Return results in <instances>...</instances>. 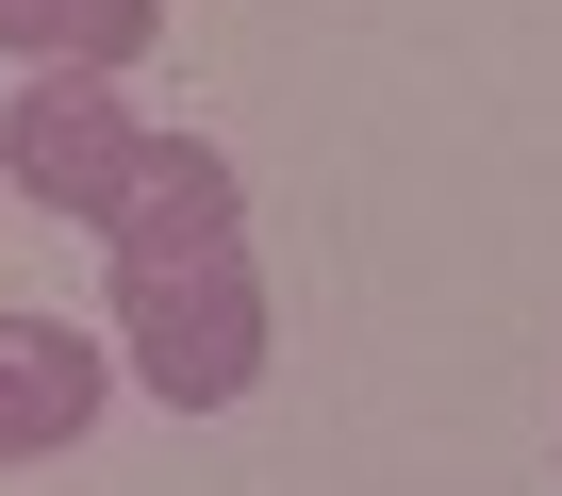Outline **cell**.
Instances as JSON below:
<instances>
[{"instance_id": "6da1fadb", "label": "cell", "mask_w": 562, "mask_h": 496, "mask_svg": "<svg viewBox=\"0 0 562 496\" xmlns=\"http://www.w3.org/2000/svg\"><path fill=\"white\" fill-rule=\"evenodd\" d=\"M100 331H116V364L166 414H232L265 381V266H248V248H232V266H116Z\"/></svg>"}, {"instance_id": "277c9868", "label": "cell", "mask_w": 562, "mask_h": 496, "mask_svg": "<svg viewBox=\"0 0 562 496\" xmlns=\"http://www.w3.org/2000/svg\"><path fill=\"white\" fill-rule=\"evenodd\" d=\"M116 397V331H67V315H0V463H50L83 447Z\"/></svg>"}, {"instance_id": "8992f818", "label": "cell", "mask_w": 562, "mask_h": 496, "mask_svg": "<svg viewBox=\"0 0 562 496\" xmlns=\"http://www.w3.org/2000/svg\"><path fill=\"white\" fill-rule=\"evenodd\" d=\"M0 315H18V298H0Z\"/></svg>"}, {"instance_id": "5b68a950", "label": "cell", "mask_w": 562, "mask_h": 496, "mask_svg": "<svg viewBox=\"0 0 562 496\" xmlns=\"http://www.w3.org/2000/svg\"><path fill=\"white\" fill-rule=\"evenodd\" d=\"M149 34H166V0H0V67L18 83H116V67H149Z\"/></svg>"}, {"instance_id": "7a4b0ae2", "label": "cell", "mask_w": 562, "mask_h": 496, "mask_svg": "<svg viewBox=\"0 0 562 496\" xmlns=\"http://www.w3.org/2000/svg\"><path fill=\"white\" fill-rule=\"evenodd\" d=\"M133 166H149V116H133V83H18L0 100V182H18L34 215H83V232H116V199H133Z\"/></svg>"}, {"instance_id": "3957f363", "label": "cell", "mask_w": 562, "mask_h": 496, "mask_svg": "<svg viewBox=\"0 0 562 496\" xmlns=\"http://www.w3.org/2000/svg\"><path fill=\"white\" fill-rule=\"evenodd\" d=\"M116 266H232L248 248V182H232V149L215 133H149V166H133V199H116Z\"/></svg>"}]
</instances>
